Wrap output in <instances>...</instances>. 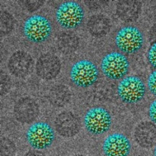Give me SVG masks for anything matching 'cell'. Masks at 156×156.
<instances>
[{"label": "cell", "instance_id": "cell-1", "mask_svg": "<svg viewBox=\"0 0 156 156\" xmlns=\"http://www.w3.org/2000/svg\"><path fill=\"white\" fill-rule=\"evenodd\" d=\"M112 123V116L105 108L95 107L89 109L84 118V126L90 134L102 135L109 131Z\"/></svg>", "mask_w": 156, "mask_h": 156}, {"label": "cell", "instance_id": "cell-2", "mask_svg": "<svg viewBox=\"0 0 156 156\" xmlns=\"http://www.w3.org/2000/svg\"><path fill=\"white\" fill-rule=\"evenodd\" d=\"M30 146L34 150H43L49 147L55 139L53 129L46 122H37L32 124L26 134Z\"/></svg>", "mask_w": 156, "mask_h": 156}, {"label": "cell", "instance_id": "cell-3", "mask_svg": "<svg viewBox=\"0 0 156 156\" xmlns=\"http://www.w3.org/2000/svg\"><path fill=\"white\" fill-rule=\"evenodd\" d=\"M58 23L66 30L76 28L82 23L84 18L83 7L76 2H64L58 8L56 12Z\"/></svg>", "mask_w": 156, "mask_h": 156}, {"label": "cell", "instance_id": "cell-4", "mask_svg": "<svg viewBox=\"0 0 156 156\" xmlns=\"http://www.w3.org/2000/svg\"><path fill=\"white\" fill-rule=\"evenodd\" d=\"M50 21L42 15H35L29 17L24 23L23 33L31 42L40 43L46 41L51 34Z\"/></svg>", "mask_w": 156, "mask_h": 156}, {"label": "cell", "instance_id": "cell-5", "mask_svg": "<svg viewBox=\"0 0 156 156\" xmlns=\"http://www.w3.org/2000/svg\"><path fill=\"white\" fill-rule=\"evenodd\" d=\"M115 43L122 53L131 55L142 48L144 44V36L139 29L128 26L122 28L117 33Z\"/></svg>", "mask_w": 156, "mask_h": 156}, {"label": "cell", "instance_id": "cell-6", "mask_svg": "<svg viewBox=\"0 0 156 156\" xmlns=\"http://www.w3.org/2000/svg\"><path fill=\"white\" fill-rule=\"evenodd\" d=\"M102 73L111 80L124 77L129 69V62L125 55L119 52H112L104 56L101 63Z\"/></svg>", "mask_w": 156, "mask_h": 156}, {"label": "cell", "instance_id": "cell-7", "mask_svg": "<svg viewBox=\"0 0 156 156\" xmlns=\"http://www.w3.org/2000/svg\"><path fill=\"white\" fill-rule=\"evenodd\" d=\"M99 71L96 65L87 59H81L73 64L70 71L72 82L80 87L93 86L98 80Z\"/></svg>", "mask_w": 156, "mask_h": 156}, {"label": "cell", "instance_id": "cell-8", "mask_svg": "<svg viewBox=\"0 0 156 156\" xmlns=\"http://www.w3.org/2000/svg\"><path fill=\"white\" fill-rule=\"evenodd\" d=\"M146 92L144 83L135 76L123 78L118 86V96L122 102L127 104L139 102L144 98Z\"/></svg>", "mask_w": 156, "mask_h": 156}, {"label": "cell", "instance_id": "cell-9", "mask_svg": "<svg viewBox=\"0 0 156 156\" xmlns=\"http://www.w3.org/2000/svg\"><path fill=\"white\" fill-rule=\"evenodd\" d=\"M131 151V141L123 134H111L104 140L102 152L105 156H129Z\"/></svg>", "mask_w": 156, "mask_h": 156}, {"label": "cell", "instance_id": "cell-10", "mask_svg": "<svg viewBox=\"0 0 156 156\" xmlns=\"http://www.w3.org/2000/svg\"><path fill=\"white\" fill-rule=\"evenodd\" d=\"M81 122L78 117L69 111L59 114L55 121L56 132L62 137L69 138L76 136L81 129Z\"/></svg>", "mask_w": 156, "mask_h": 156}, {"label": "cell", "instance_id": "cell-11", "mask_svg": "<svg viewBox=\"0 0 156 156\" xmlns=\"http://www.w3.org/2000/svg\"><path fill=\"white\" fill-rule=\"evenodd\" d=\"M36 70L39 77L46 80H53L60 73V60L53 54H44L39 58L36 64Z\"/></svg>", "mask_w": 156, "mask_h": 156}, {"label": "cell", "instance_id": "cell-12", "mask_svg": "<svg viewBox=\"0 0 156 156\" xmlns=\"http://www.w3.org/2000/svg\"><path fill=\"white\" fill-rule=\"evenodd\" d=\"M33 64V58L28 53L18 51L9 58L8 69L12 75L18 77H24L31 73Z\"/></svg>", "mask_w": 156, "mask_h": 156}, {"label": "cell", "instance_id": "cell-13", "mask_svg": "<svg viewBox=\"0 0 156 156\" xmlns=\"http://www.w3.org/2000/svg\"><path fill=\"white\" fill-rule=\"evenodd\" d=\"M40 109L37 103L30 98H22L14 106L16 120L23 124H31L38 117Z\"/></svg>", "mask_w": 156, "mask_h": 156}, {"label": "cell", "instance_id": "cell-14", "mask_svg": "<svg viewBox=\"0 0 156 156\" xmlns=\"http://www.w3.org/2000/svg\"><path fill=\"white\" fill-rule=\"evenodd\" d=\"M134 138L140 147L152 148L156 145V124L151 121L140 122L134 129Z\"/></svg>", "mask_w": 156, "mask_h": 156}, {"label": "cell", "instance_id": "cell-15", "mask_svg": "<svg viewBox=\"0 0 156 156\" xmlns=\"http://www.w3.org/2000/svg\"><path fill=\"white\" fill-rule=\"evenodd\" d=\"M140 11L141 3L139 1L125 0L117 3V14L121 20L126 22L136 21L140 15Z\"/></svg>", "mask_w": 156, "mask_h": 156}, {"label": "cell", "instance_id": "cell-16", "mask_svg": "<svg viewBox=\"0 0 156 156\" xmlns=\"http://www.w3.org/2000/svg\"><path fill=\"white\" fill-rule=\"evenodd\" d=\"M89 32L93 36L103 37L110 31L111 23L109 19L102 15H96L90 18L87 22Z\"/></svg>", "mask_w": 156, "mask_h": 156}, {"label": "cell", "instance_id": "cell-17", "mask_svg": "<svg viewBox=\"0 0 156 156\" xmlns=\"http://www.w3.org/2000/svg\"><path fill=\"white\" fill-rule=\"evenodd\" d=\"M71 99L69 89L63 85L53 86L49 93V101L55 106L62 107L66 105Z\"/></svg>", "mask_w": 156, "mask_h": 156}, {"label": "cell", "instance_id": "cell-18", "mask_svg": "<svg viewBox=\"0 0 156 156\" xmlns=\"http://www.w3.org/2000/svg\"><path fill=\"white\" fill-rule=\"evenodd\" d=\"M79 44V40L76 35L71 32H65L59 35L57 46L59 50L63 53H71L74 51Z\"/></svg>", "mask_w": 156, "mask_h": 156}, {"label": "cell", "instance_id": "cell-19", "mask_svg": "<svg viewBox=\"0 0 156 156\" xmlns=\"http://www.w3.org/2000/svg\"><path fill=\"white\" fill-rule=\"evenodd\" d=\"M14 27V20L11 15L6 11H2L0 15V31L2 35L11 33Z\"/></svg>", "mask_w": 156, "mask_h": 156}, {"label": "cell", "instance_id": "cell-20", "mask_svg": "<svg viewBox=\"0 0 156 156\" xmlns=\"http://www.w3.org/2000/svg\"><path fill=\"white\" fill-rule=\"evenodd\" d=\"M16 147L15 143L8 138L3 137L0 142V156H15Z\"/></svg>", "mask_w": 156, "mask_h": 156}, {"label": "cell", "instance_id": "cell-21", "mask_svg": "<svg viewBox=\"0 0 156 156\" xmlns=\"http://www.w3.org/2000/svg\"><path fill=\"white\" fill-rule=\"evenodd\" d=\"M1 84H0V93L1 95H5L9 91L11 87L10 78L5 73H1Z\"/></svg>", "mask_w": 156, "mask_h": 156}, {"label": "cell", "instance_id": "cell-22", "mask_svg": "<svg viewBox=\"0 0 156 156\" xmlns=\"http://www.w3.org/2000/svg\"><path fill=\"white\" fill-rule=\"evenodd\" d=\"M23 3L24 6L27 8L28 11L33 12L43 6L44 2L43 1H23L21 2Z\"/></svg>", "mask_w": 156, "mask_h": 156}, {"label": "cell", "instance_id": "cell-23", "mask_svg": "<svg viewBox=\"0 0 156 156\" xmlns=\"http://www.w3.org/2000/svg\"><path fill=\"white\" fill-rule=\"evenodd\" d=\"M147 59L150 64L156 70V42L151 46L148 51Z\"/></svg>", "mask_w": 156, "mask_h": 156}, {"label": "cell", "instance_id": "cell-24", "mask_svg": "<svg viewBox=\"0 0 156 156\" xmlns=\"http://www.w3.org/2000/svg\"><path fill=\"white\" fill-rule=\"evenodd\" d=\"M147 86L149 91L156 96V70L149 74L147 79Z\"/></svg>", "mask_w": 156, "mask_h": 156}, {"label": "cell", "instance_id": "cell-25", "mask_svg": "<svg viewBox=\"0 0 156 156\" xmlns=\"http://www.w3.org/2000/svg\"><path fill=\"white\" fill-rule=\"evenodd\" d=\"M149 116L151 122L156 124V99L149 106Z\"/></svg>", "mask_w": 156, "mask_h": 156}, {"label": "cell", "instance_id": "cell-26", "mask_svg": "<svg viewBox=\"0 0 156 156\" xmlns=\"http://www.w3.org/2000/svg\"><path fill=\"white\" fill-rule=\"evenodd\" d=\"M23 156H46V155L40 151L32 150L27 152Z\"/></svg>", "mask_w": 156, "mask_h": 156}, {"label": "cell", "instance_id": "cell-27", "mask_svg": "<svg viewBox=\"0 0 156 156\" xmlns=\"http://www.w3.org/2000/svg\"><path fill=\"white\" fill-rule=\"evenodd\" d=\"M154 156H156V145H155L154 150Z\"/></svg>", "mask_w": 156, "mask_h": 156}, {"label": "cell", "instance_id": "cell-28", "mask_svg": "<svg viewBox=\"0 0 156 156\" xmlns=\"http://www.w3.org/2000/svg\"><path fill=\"white\" fill-rule=\"evenodd\" d=\"M73 156H86V155H83V154H75V155H74Z\"/></svg>", "mask_w": 156, "mask_h": 156}, {"label": "cell", "instance_id": "cell-29", "mask_svg": "<svg viewBox=\"0 0 156 156\" xmlns=\"http://www.w3.org/2000/svg\"><path fill=\"white\" fill-rule=\"evenodd\" d=\"M154 34H155V39H156V28H155V30H154ZM155 42H156V40H155ZM155 42H154V43H155Z\"/></svg>", "mask_w": 156, "mask_h": 156}]
</instances>
